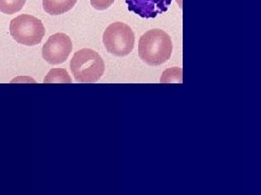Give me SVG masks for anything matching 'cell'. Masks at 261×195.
<instances>
[{
  "label": "cell",
  "instance_id": "obj_1",
  "mask_svg": "<svg viewBox=\"0 0 261 195\" xmlns=\"http://www.w3.org/2000/svg\"><path fill=\"white\" fill-rule=\"evenodd\" d=\"M172 40L162 29H150L140 38L138 55L143 62L150 67L166 63L172 54Z\"/></svg>",
  "mask_w": 261,
  "mask_h": 195
},
{
  "label": "cell",
  "instance_id": "obj_2",
  "mask_svg": "<svg viewBox=\"0 0 261 195\" xmlns=\"http://www.w3.org/2000/svg\"><path fill=\"white\" fill-rule=\"evenodd\" d=\"M70 67L75 80L82 84L97 83L105 73V62L100 54L88 48L73 55Z\"/></svg>",
  "mask_w": 261,
  "mask_h": 195
},
{
  "label": "cell",
  "instance_id": "obj_3",
  "mask_svg": "<svg viewBox=\"0 0 261 195\" xmlns=\"http://www.w3.org/2000/svg\"><path fill=\"white\" fill-rule=\"evenodd\" d=\"M43 22L33 15L22 14L10 22V35L18 44L35 46L42 43L45 36Z\"/></svg>",
  "mask_w": 261,
  "mask_h": 195
},
{
  "label": "cell",
  "instance_id": "obj_4",
  "mask_svg": "<svg viewBox=\"0 0 261 195\" xmlns=\"http://www.w3.org/2000/svg\"><path fill=\"white\" fill-rule=\"evenodd\" d=\"M102 43L109 53L116 56H125L134 49L135 35L126 24L116 22L106 28Z\"/></svg>",
  "mask_w": 261,
  "mask_h": 195
},
{
  "label": "cell",
  "instance_id": "obj_5",
  "mask_svg": "<svg viewBox=\"0 0 261 195\" xmlns=\"http://www.w3.org/2000/svg\"><path fill=\"white\" fill-rule=\"evenodd\" d=\"M73 45L71 38L63 32H57V34L48 38L43 47L42 54L47 63L58 65L68 60Z\"/></svg>",
  "mask_w": 261,
  "mask_h": 195
},
{
  "label": "cell",
  "instance_id": "obj_6",
  "mask_svg": "<svg viewBox=\"0 0 261 195\" xmlns=\"http://www.w3.org/2000/svg\"><path fill=\"white\" fill-rule=\"evenodd\" d=\"M173 0H125L127 9L144 19H153L165 13Z\"/></svg>",
  "mask_w": 261,
  "mask_h": 195
},
{
  "label": "cell",
  "instance_id": "obj_7",
  "mask_svg": "<svg viewBox=\"0 0 261 195\" xmlns=\"http://www.w3.org/2000/svg\"><path fill=\"white\" fill-rule=\"evenodd\" d=\"M77 0H43L44 10L50 15H61L70 11Z\"/></svg>",
  "mask_w": 261,
  "mask_h": 195
},
{
  "label": "cell",
  "instance_id": "obj_8",
  "mask_svg": "<svg viewBox=\"0 0 261 195\" xmlns=\"http://www.w3.org/2000/svg\"><path fill=\"white\" fill-rule=\"evenodd\" d=\"M45 84H71L72 79L69 76L68 72L64 69H54L48 73L46 78L44 79Z\"/></svg>",
  "mask_w": 261,
  "mask_h": 195
},
{
  "label": "cell",
  "instance_id": "obj_9",
  "mask_svg": "<svg viewBox=\"0 0 261 195\" xmlns=\"http://www.w3.org/2000/svg\"><path fill=\"white\" fill-rule=\"evenodd\" d=\"M27 0H0V12L5 14H14L22 10Z\"/></svg>",
  "mask_w": 261,
  "mask_h": 195
},
{
  "label": "cell",
  "instance_id": "obj_10",
  "mask_svg": "<svg viewBox=\"0 0 261 195\" xmlns=\"http://www.w3.org/2000/svg\"><path fill=\"white\" fill-rule=\"evenodd\" d=\"M114 3V0H91V5L94 9L98 11H103L110 8Z\"/></svg>",
  "mask_w": 261,
  "mask_h": 195
}]
</instances>
